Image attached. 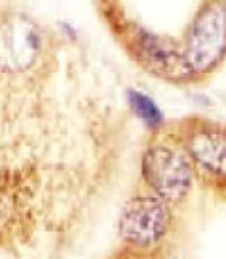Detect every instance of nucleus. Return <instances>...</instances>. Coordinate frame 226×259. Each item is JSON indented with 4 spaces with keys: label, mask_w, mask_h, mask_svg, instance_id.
Returning <instances> with one entry per match:
<instances>
[{
    "label": "nucleus",
    "mask_w": 226,
    "mask_h": 259,
    "mask_svg": "<svg viewBox=\"0 0 226 259\" xmlns=\"http://www.w3.org/2000/svg\"><path fill=\"white\" fill-rule=\"evenodd\" d=\"M76 40L0 0V257L73 246L94 191V101Z\"/></svg>",
    "instance_id": "nucleus-1"
},
{
    "label": "nucleus",
    "mask_w": 226,
    "mask_h": 259,
    "mask_svg": "<svg viewBox=\"0 0 226 259\" xmlns=\"http://www.w3.org/2000/svg\"><path fill=\"white\" fill-rule=\"evenodd\" d=\"M226 52V7L208 4L197 13L186 37L184 59L192 73L215 68Z\"/></svg>",
    "instance_id": "nucleus-2"
},
{
    "label": "nucleus",
    "mask_w": 226,
    "mask_h": 259,
    "mask_svg": "<svg viewBox=\"0 0 226 259\" xmlns=\"http://www.w3.org/2000/svg\"><path fill=\"white\" fill-rule=\"evenodd\" d=\"M172 225V210L165 199L157 194H141L129 199L120 215V237L129 246L152 248Z\"/></svg>",
    "instance_id": "nucleus-3"
},
{
    "label": "nucleus",
    "mask_w": 226,
    "mask_h": 259,
    "mask_svg": "<svg viewBox=\"0 0 226 259\" xmlns=\"http://www.w3.org/2000/svg\"><path fill=\"white\" fill-rule=\"evenodd\" d=\"M142 177L153 194L166 202H178L191 190L192 167L183 152L155 144L142 156Z\"/></svg>",
    "instance_id": "nucleus-4"
},
{
    "label": "nucleus",
    "mask_w": 226,
    "mask_h": 259,
    "mask_svg": "<svg viewBox=\"0 0 226 259\" xmlns=\"http://www.w3.org/2000/svg\"><path fill=\"white\" fill-rule=\"evenodd\" d=\"M133 51L139 63L153 75L166 79H188L194 75L183 52L168 40L150 32L142 29L136 32L133 37Z\"/></svg>",
    "instance_id": "nucleus-5"
},
{
    "label": "nucleus",
    "mask_w": 226,
    "mask_h": 259,
    "mask_svg": "<svg viewBox=\"0 0 226 259\" xmlns=\"http://www.w3.org/2000/svg\"><path fill=\"white\" fill-rule=\"evenodd\" d=\"M186 151L189 157L215 175L226 177V130L197 123L186 133Z\"/></svg>",
    "instance_id": "nucleus-6"
},
{
    "label": "nucleus",
    "mask_w": 226,
    "mask_h": 259,
    "mask_svg": "<svg viewBox=\"0 0 226 259\" xmlns=\"http://www.w3.org/2000/svg\"><path fill=\"white\" fill-rule=\"evenodd\" d=\"M128 102L129 107L133 109L141 120H144L147 125H158L161 121V113L157 109V105L153 104L149 97H145L144 94L137 93V91H129L128 93Z\"/></svg>",
    "instance_id": "nucleus-7"
}]
</instances>
